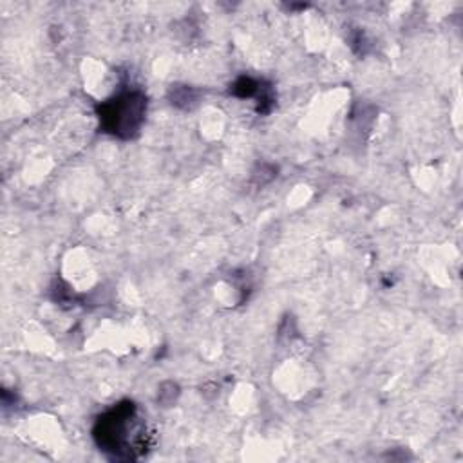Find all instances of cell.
<instances>
[{"label": "cell", "instance_id": "obj_1", "mask_svg": "<svg viewBox=\"0 0 463 463\" xmlns=\"http://www.w3.org/2000/svg\"><path fill=\"white\" fill-rule=\"evenodd\" d=\"M143 116V99L137 94H125L114 105L107 107V119L114 132L136 130Z\"/></svg>", "mask_w": 463, "mask_h": 463}]
</instances>
